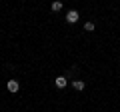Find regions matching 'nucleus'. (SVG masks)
<instances>
[{"label":"nucleus","instance_id":"f03ea898","mask_svg":"<svg viewBox=\"0 0 120 112\" xmlns=\"http://www.w3.org/2000/svg\"><path fill=\"white\" fill-rule=\"evenodd\" d=\"M18 88H20L18 80H8V90L10 92H18Z\"/></svg>","mask_w":120,"mask_h":112},{"label":"nucleus","instance_id":"423d86ee","mask_svg":"<svg viewBox=\"0 0 120 112\" xmlns=\"http://www.w3.org/2000/svg\"><path fill=\"white\" fill-rule=\"evenodd\" d=\"M84 30L86 32H92V30H94V24H92V22H86V24H84Z\"/></svg>","mask_w":120,"mask_h":112},{"label":"nucleus","instance_id":"7ed1b4c3","mask_svg":"<svg viewBox=\"0 0 120 112\" xmlns=\"http://www.w3.org/2000/svg\"><path fill=\"white\" fill-rule=\"evenodd\" d=\"M56 86H58V88H64L66 86V84H68V80H66V76H58V78H56Z\"/></svg>","mask_w":120,"mask_h":112},{"label":"nucleus","instance_id":"f257e3e1","mask_svg":"<svg viewBox=\"0 0 120 112\" xmlns=\"http://www.w3.org/2000/svg\"><path fill=\"white\" fill-rule=\"evenodd\" d=\"M78 18H80V16H78V12H76V10H70V12L66 14V22H70V24L78 22Z\"/></svg>","mask_w":120,"mask_h":112},{"label":"nucleus","instance_id":"20e7f679","mask_svg":"<svg viewBox=\"0 0 120 112\" xmlns=\"http://www.w3.org/2000/svg\"><path fill=\"white\" fill-rule=\"evenodd\" d=\"M60 10H62V2L60 0H54L52 2V12H60Z\"/></svg>","mask_w":120,"mask_h":112},{"label":"nucleus","instance_id":"39448f33","mask_svg":"<svg viewBox=\"0 0 120 112\" xmlns=\"http://www.w3.org/2000/svg\"><path fill=\"white\" fill-rule=\"evenodd\" d=\"M72 86H74V90H84V80H74Z\"/></svg>","mask_w":120,"mask_h":112}]
</instances>
